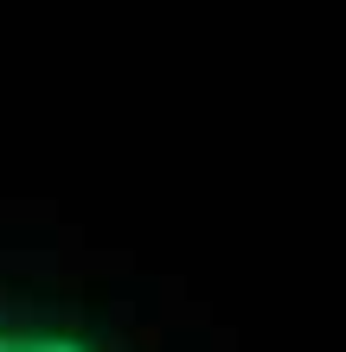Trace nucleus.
Listing matches in <instances>:
<instances>
[{"mask_svg": "<svg viewBox=\"0 0 346 352\" xmlns=\"http://www.w3.org/2000/svg\"><path fill=\"white\" fill-rule=\"evenodd\" d=\"M7 352H109L96 333L71 320H52V314H13V333H7Z\"/></svg>", "mask_w": 346, "mask_h": 352, "instance_id": "nucleus-1", "label": "nucleus"}]
</instances>
